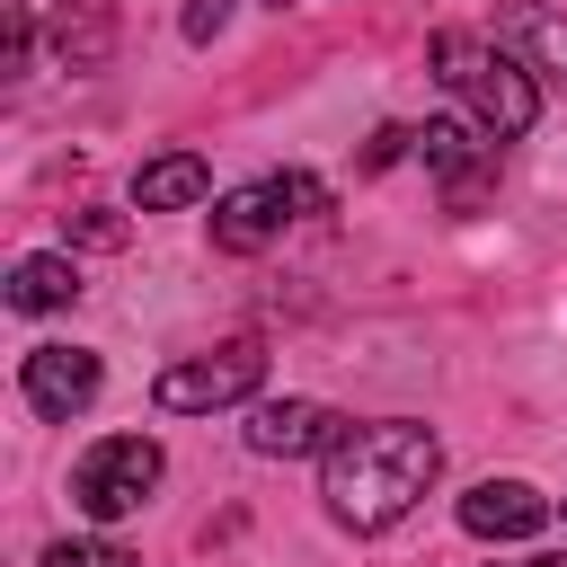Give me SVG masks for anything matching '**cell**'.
<instances>
[{"instance_id":"1","label":"cell","mask_w":567,"mask_h":567,"mask_svg":"<svg viewBox=\"0 0 567 567\" xmlns=\"http://www.w3.org/2000/svg\"><path fill=\"white\" fill-rule=\"evenodd\" d=\"M434 470H443V443H434L416 416H381V425H346V434H337L319 496H328V514H337L346 532H390V523L434 487Z\"/></svg>"},{"instance_id":"2","label":"cell","mask_w":567,"mask_h":567,"mask_svg":"<svg viewBox=\"0 0 567 567\" xmlns=\"http://www.w3.org/2000/svg\"><path fill=\"white\" fill-rule=\"evenodd\" d=\"M434 80H452V89L470 97V115H478V133H487V142H523V133H532V115H540L532 62L496 53V44H487V35H470V27H443V35H434Z\"/></svg>"},{"instance_id":"3","label":"cell","mask_w":567,"mask_h":567,"mask_svg":"<svg viewBox=\"0 0 567 567\" xmlns=\"http://www.w3.org/2000/svg\"><path fill=\"white\" fill-rule=\"evenodd\" d=\"M159 470H168V461H159L151 434H106V443L80 452V470H71V505H80L89 523H124V514L151 505Z\"/></svg>"},{"instance_id":"4","label":"cell","mask_w":567,"mask_h":567,"mask_svg":"<svg viewBox=\"0 0 567 567\" xmlns=\"http://www.w3.org/2000/svg\"><path fill=\"white\" fill-rule=\"evenodd\" d=\"M257 381H266V346H257V337H230V346H213V354L168 363V372L151 381V399H159L168 416H204V408L257 399Z\"/></svg>"},{"instance_id":"5","label":"cell","mask_w":567,"mask_h":567,"mask_svg":"<svg viewBox=\"0 0 567 567\" xmlns=\"http://www.w3.org/2000/svg\"><path fill=\"white\" fill-rule=\"evenodd\" d=\"M97 354L89 346H27V372H18V390H27V408L35 416H53V425H71L89 399H97Z\"/></svg>"},{"instance_id":"6","label":"cell","mask_w":567,"mask_h":567,"mask_svg":"<svg viewBox=\"0 0 567 567\" xmlns=\"http://www.w3.org/2000/svg\"><path fill=\"white\" fill-rule=\"evenodd\" d=\"M346 416L319 399H257L248 408V452L257 461H301V452H337Z\"/></svg>"},{"instance_id":"7","label":"cell","mask_w":567,"mask_h":567,"mask_svg":"<svg viewBox=\"0 0 567 567\" xmlns=\"http://www.w3.org/2000/svg\"><path fill=\"white\" fill-rule=\"evenodd\" d=\"M416 159L443 177V204H452V213H470V204L496 186V142H478L470 124H425V133H416Z\"/></svg>"},{"instance_id":"8","label":"cell","mask_w":567,"mask_h":567,"mask_svg":"<svg viewBox=\"0 0 567 567\" xmlns=\"http://www.w3.org/2000/svg\"><path fill=\"white\" fill-rule=\"evenodd\" d=\"M284 221H292V195H284V177L230 186V195L213 204V248H221V257H257V248H266Z\"/></svg>"},{"instance_id":"9","label":"cell","mask_w":567,"mask_h":567,"mask_svg":"<svg viewBox=\"0 0 567 567\" xmlns=\"http://www.w3.org/2000/svg\"><path fill=\"white\" fill-rule=\"evenodd\" d=\"M540 514H549V496L523 478H478L461 496V532H478V540H523V532H540Z\"/></svg>"},{"instance_id":"10","label":"cell","mask_w":567,"mask_h":567,"mask_svg":"<svg viewBox=\"0 0 567 567\" xmlns=\"http://www.w3.org/2000/svg\"><path fill=\"white\" fill-rule=\"evenodd\" d=\"M53 62L106 71L115 62V0H53Z\"/></svg>"},{"instance_id":"11","label":"cell","mask_w":567,"mask_h":567,"mask_svg":"<svg viewBox=\"0 0 567 567\" xmlns=\"http://www.w3.org/2000/svg\"><path fill=\"white\" fill-rule=\"evenodd\" d=\"M505 44H514V53H523L540 80H558V89H567V18H558V9L514 0V9H505Z\"/></svg>"},{"instance_id":"12","label":"cell","mask_w":567,"mask_h":567,"mask_svg":"<svg viewBox=\"0 0 567 567\" xmlns=\"http://www.w3.org/2000/svg\"><path fill=\"white\" fill-rule=\"evenodd\" d=\"M204 186H213V168H204L195 151H159V159L133 177V204H142V213H177V204H204Z\"/></svg>"},{"instance_id":"13","label":"cell","mask_w":567,"mask_h":567,"mask_svg":"<svg viewBox=\"0 0 567 567\" xmlns=\"http://www.w3.org/2000/svg\"><path fill=\"white\" fill-rule=\"evenodd\" d=\"M71 301H80L71 257H18L9 266V310H71Z\"/></svg>"},{"instance_id":"14","label":"cell","mask_w":567,"mask_h":567,"mask_svg":"<svg viewBox=\"0 0 567 567\" xmlns=\"http://www.w3.org/2000/svg\"><path fill=\"white\" fill-rule=\"evenodd\" d=\"M44 567H142V558H133L124 540H53Z\"/></svg>"},{"instance_id":"15","label":"cell","mask_w":567,"mask_h":567,"mask_svg":"<svg viewBox=\"0 0 567 567\" xmlns=\"http://www.w3.org/2000/svg\"><path fill=\"white\" fill-rule=\"evenodd\" d=\"M62 221H71V239H80V248H124V213H106V204L62 213Z\"/></svg>"},{"instance_id":"16","label":"cell","mask_w":567,"mask_h":567,"mask_svg":"<svg viewBox=\"0 0 567 567\" xmlns=\"http://www.w3.org/2000/svg\"><path fill=\"white\" fill-rule=\"evenodd\" d=\"M399 151H416V133H408V124H381V133H372V151H363V168H390Z\"/></svg>"},{"instance_id":"17","label":"cell","mask_w":567,"mask_h":567,"mask_svg":"<svg viewBox=\"0 0 567 567\" xmlns=\"http://www.w3.org/2000/svg\"><path fill=\"white\" fill-rule=\"evenodd\" d=\"M27 44H35V18H27V9H9V71L27 62Z\"/></svg>"},{"instance_id":"18","label":"cell","mask_w":567,"mask_h":567,"mask_svg":"<svg viewBox=\"0 0 567 567\" xmlns=\"http://www.w3.org/2000/svg\"><path fill=\"white\" fill-rule=\"evenodd\" d=\"M186 35H195V44L221 35V0H195V9H186Z\"/></svg>"},{"instance_id":"19","label":"cell","mask_w":567,"mask_h":567,"mask_svg":"<svg viewBox=\"0 0 567 567\" xmlns=\"http://www.w3.org/2000/svg\"><path fill=\"white\" fill-rule=\"evenodd\" d=\"M514 567H567V549H549V558H514Z\"/></svg>"},{"instance_id":"20","label":"cell","mask_w":567,"mask_h":567,"mask_svg":"<svg viewBox=\"0 0 567 567\" xmlns=\"http://www.w3.org/2000/svg\"><path fill=\"white\" fill-rule=\"evenodd\" d=\"M266 9H292V0H266Z\"/></svg>"}]
</instances>
